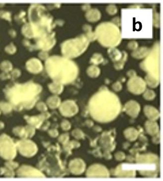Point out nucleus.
Here are the masks:
<instances>
[{
    "label": "nucleus",
    "mask_w": 163,
    "mask_h": 181,
    "mask_svg": "<svg viewBox=\"0 0 163 181\" xmlns=\"http://www.w3.org/2000/svg\"><path fill=\"white\" fill-rule=\"evenodd\" d=\"M0 114H1V111H0Z\"/></svg>",
    "instance_id": "37998d69"
},
{
    "label": "nucleus",
    "mask_w": 163,
    "mask_h": 181,
    "mask_svg": "<svg viewBox=\"0 0 163 181\" xmlns=\"http://www.w3.org/2000/svg\"><path fill=\"white\" fill-rule=\"evenodd\" d=\"M25 128H26V131L28 137L32 136L34 135V132H35V130L33 127H32L31 126H28Z\"/></svg>",
    "instance_id": "2f4dec72"
},
{
    "label": "nucleus",
    "mask_w": 163,
    "mask_h": 181,
    "mask_svg": "<svg viewBox=\"0 0 163 181\" xmlns=\"http://www.w3.org/2000/svg\"><path fill=\"white\" fill-rule=\"evenodd\" d=\"M95 36L101 45L106 47L114 48L121 41L120 30L112 22H103L95 29Z\"/></svg>",
    "instance_id": "20e7f679"
},
{
    "label": "nucleus",
    "mask_w": 163,
    "mask_h": 181,
    "mask_svg": "<svg viewBox=\"0 0 163 181\" xmlns=\"http://www.w3.org/2000/svg\"><path fill=\"white\" fill-rule=\"evenodd\" d=\"M149 52H150V50L148 48L143 47L137 49L133 52L132 56L135 58L141 59L148 55Z\"/></svg>",
    "instance_id": "a211bd4d"
},
{
    "label": "nucleus",
    "mask_w": 163,
    "mask_h": 181,
    "mask_svg": "<svg viewBox=\"0 0 163 181\" xmlns=\"http://www.w3.org/2000/svg\"><path fill=\"white\" fill-rule=\"evenodd\" d=\"M37 107L39 110L42 111H45L47 109L46 105L44 103H43L42 102H41V103H38L37 105Z\"/></svg>",
    "instance_id": "473e14b6"
},
{
    "label": "nucleus",
    "mask_w": 163,
    "mask_h": 181,
    "mask_svg": "<svg viewBox=\"0 0 163 181\" xmlns=\"http://www.w3.org/2000/svg\"><path fill=\"white\" fill-rule=\"evenodd\" d=\"M5 50L9 53L13 54L16 51L17 49H16V46L13 44L11 43V44H10V45H9L8 46L6 47V48H5Z\"/></svg>",
    "instance_id": "7c9ffc66"
},
{
    "label": "nucleus",
    "mask_w": 163,
    "mask_h": 181,
    "mask_svg": "<svg viewBox=\"0 0 163 181\" xmlns=\"http://www.w3.org/2000/svg\"><path fill=\"white\" fill-rule=\"evenodd\" d=\"M17 148L20 154L26 157H32L37 152V145L28 140H22L17 143Z\"/></svg>",
    "instance_id": "6e6552de"
},
{
    "label": "nucleus",
    "mask_w": 163,
    "mask_h": 181,
    "mask_svg": "<svg viewBox=\"0 0 163 181\" xmlns=\"http://www.w3.org/2000/svg\"><path fill=\"white\" fill-rule=\"evenodd\" d=\"M155 96H156V94L154 91L150 90H147L143 95V97L145 98V99L147 100H153Z\"/></svg>",
    "instance_id": "cd10ccee"
},
{
    "label": "nucleus",
    "mask_w": 163,
    "mask_h": 181,
    "mask_svg": "<svg viewBox=\"0 0 163 181\" xmlns=\"http://www.w3.org/2000/svg\"><path fill=\"white\" fill-rule=\"evenodd\" d=\"M128 89L131 92L134 94H140L144 92L146 83L141 78L134 76L128 82Z\"/></svg>",
    "instance_id": "1a4fd4ad"
},
{
    "label": "nucleus",
    "mask_w": 163,
    "mask_h": 181,
    "mask_svg": "<svg viewBox=\"0 0 163 181\" xmlns=\"http://www.w3.org/2000/svg\"><path fill=\"white\" fill-rule=\"evenodd\" d=\"M46 70L50 77L59 83L68 84L75 79L78 73L77 65L67 58L54 56L46 62Z\"/></svg>",
    "instance_id": "f03ea898"
},
{
    "label": "nucleus",
    "mask_w": 163,
    "mask_h": 181,
    "mask_svg": "<svg viewBox=\"0 0 163 181\" xmlns=\"http://www.w3.org/2000/svg\"><path fill=\"white\" fill-rule=\"evenodd\" d=\"M106 11L110 15L116 14L117 12V9L116 7L113 5H111L106 7Z\"/></svg>",
    "instance_id": "c756f323"
},
{
    "label": "nucleus",
    "mask_w": 163,
    "mask_h": 181,
    "mask_svg": "<svg viewBox=\"0 0 163 181\" xmlns=\"http://www.w3.org/2000/svg\"><path fill=\"white\" fill-rule=\"evenodd\" d=\"M0 108L2 109V111H3L4 113H9L11 111V105H9V103H0Z\"/></svg>",
    "instance_id": "c85d7f7f"
},
{
    "label": "nucleus",
    "mask_w": 163,
    "mask_h": 181,
    "mask_svg": "<svg viewBox=\"0 0 163 181\" xmlns=\"http://www.w3.org/2000/svg\"><path fill=\"white\" fill-rule=\"evenodd\" d=\"M41 90V87L33 83L16 85L8 90L7 96L14 104L22 103L26 108L30 109L34 105L36 97Z\"/></svg>",
    "instance_id": "7ed1b4c3"
},
{
    "label": "nucleus",
    "mask_w": 163,
    "mask_h": 181,
    "mask_svg": "<svg viewBox=\"0 0 163 181\" xmlns=\"http://www.w3.org/2000/svg\"><path fill=\"white\" fill-rule=\"evenodd\" d=\"M140 109V107L139 105L135 101H131L128 102L125 105V111L128 115L133 118H136L138 116V113H139Z\"/></svg>",
    "instance_id": "f8f14e48"
},
{
    "label": "nucleus",
    "mask_w": 163,
    "mask_h": 181,
    "mask_svg": "<svg viewBox=\"0 0 163 181\" xmlns=\"http://www.w3.org/2000/svg\"><path fill=\"white\" fill-rule=\"evenodd\" d=\"M145 80L146 83L151 88H156L159 83V80L149 74L146 76Z\"/></svg>",
    "instance_id": "412c9836"
},
{
    "label": "nucleus",
    "mask_w": 163,
    "mask_h": 181,
    "mask_svg": "<svg viewBox=\"0 0 163 181\" xmlns=\"http://www.w3.org/2000/svg\"><path fill=\"white\" fill-rule=\"evenodd\" d=\"M39 57L42 59H45L47 58L48 54L46 53V52L43 51L39 53Z\"/></svg>",
    "instance_id": "4c0bfd02"
},
{
    "label": "nucleus",
    "mask_w": 163,
    "mask_h": 181,
    "mask_svg": "<svg viewBox=\"0 0 163 181\" xmlns=\"http://www.w3.org/2000/svg\"><path fill=\"white\" fill-rule=\"evenodd\" d=\"M108 53L112 60L116 62L120 61L123 57V54L121 52L114 47L110 48L108 50Z\"/></svg>",
    "instance_id": "f3484780"
},
{
    "label": "nucleus",
    "mask_w": 163,
    "mask_h": 181,
    "mask_svg": "<svg viewBox=\"0 0 163 181\" xmlns=\"http://www.w3.org/2000/svg\"><path fill=\"white\" fill-rule=\"evenodd\" d=\"M128 48L130 49L134 50V49H137L138 47L137 43L136 41H132L128 43Z\"/></svg>",
    "instance_id": "72a5a7b5"
},
{
    "label": "nucleus",
    "mask_w": 163,
    "mask_h": 181,
    "mask_svg": "<svg viewBox=\"0 0 163 181\" xmlns=\"http://www.w3.org/2000/svg\"><path fill=\"white\" fill-rule=\"evenodd\" d=\"M86 18L89 22H96L101 19V14L98 9H93L87 11L86 14Z\"/></svg>",
    "instance_id": "4468645a"
},
{
    "label": "nucleus",
    "mask_w": 163,
    "mask_h": 181,
    "mask_svg": "<svg viewBox=\"0 0 163 181\" xmlns=\"http://www.w3.org/2000/svg\"><path fill=\"white\" fill-rule=\"evenodd\" d=\"M89 43L90 41L86 36L83 34L63 43L61 52L65 57L68 59L77 57L87 50Z\"/></svg>",
    "instance_id": "39448f33"
},
{
    "label": "nucleus",
    "mask_w": 163,
    "mask_h": 181,
    "mask_svg": "<svg viewBox=\"0 0 163 181\" xmlns=\"http://www.w3.org/2000/svg\"><path fill=\"white\" fill-rule=\"evenodd\" d=\"M141 64V67L149 73V75L159 80L160 47L156 44Z\"/></svg>",
    "instance_id": "423d86ee"
},
{
    "label": "nucleus",
    "mask_w": 163,
    "mask_h": 181,
    "mask_svg": "<svg viewBox=\"0 0 163 181\" xmlns=\"http://www.w3.org/2000/svg\"><path fill=\"white\" fill-rule=\"evenodd\" d=\"M14 132L16 135H18L20 136L23 137L24 138H26V137H28L25 128L22 127L16 128L14 130Z\"/></svg>",
    "instance_id": "b1692460"
},
{
    "label": "nucleus",
    "mask_w": 163,
    "mask_h": 181,
    "mask_svg": "<svg viewBox=\"0 0 163 181\" xmlns=\"http://www.w3.org/2000/svg\"><path fill=\"white\" fill-rule=\"evenodd\" d=\"M26 68L28 71L37 74L42 71L43 67L41 61L37 58H31L26 63Z\"/></svg>",
    "instance_id": "ddd939ff"
},
{
    "label": "nucleus",
    "mask_w": 163,
    "mask_h": 181,
    "mask_svg": "<svg viewBox=\"0 0 163 181\" xmlns=\"http://www.w3.org/2000/svg\"><path fill=\"white\" fill-rule=\"evenodd\" d=\"M103 56L99 53H95L93 55L92 58L91 59V62L93 63V64H99L103 62Z\"/></svg>",
    "instance_id": "393cba45"
},
{
    "label": "nucleus",
    "mask_w": 163,
    "mask_h": 181,
    "mask_svg": "<svg viewBox=\"0 0 163 181\" xmlns=\"http://www.w3.org/2000/svg\"><path fill=\"white\" fill-rule=\"evenodd\" d=\"M47 103L51 109H55L60 105V99L56 96L51 97L47 100Z\"/></svg>",
    "instance_id": "6ab92c4d"
},
{
    "label": "nucleus",
    "mask_w": 163,
    "mask_h": 181,
    "mask_svg": "<svg viewBox=\"0 0 163 181\" xmlns=\"http://www.w3.org/2000/svg\"><path fill=\"white\" fill-rule=\"evenodd\" d=\"M50 135L52 137H56L58 134V132H57V130H51V131H49Z\"/></svg>",
    "instance_id": "ea45409f"
},
{
    "label": "nucleus",
    "mask_w": 163,
    "mask_h": 181,
    "mask_svg": "<svg viewBox=\"0 0 163 181\" xmlns=\"http://www.w3.org/2000/svg\"><path fill=\"white\" fill-rule=\"evenodd\" d=\"M44 115H41L39 116H34V117L28 118L27 119L28 122L32 126L38 128L41 126V124H42V121L44 120V118H48V116L49 115L48 113H44Z\"/></svg>",
    "instance_id": "dca6fc26"
},
{
    "label": "nucleus",
    "mask_w": 163,
    "mask_h": 181,
    "mask_svg": "<svg viewBox=\"0 0 163 181\" xmlns=\"http://www.w3.org/2000/svg\"><path fill=\"white\" fill-rule=\"evenodd\" d=\"M49 88L51 92L56 95L61 94L63 90L62 84L55 82L49 85Z\"/></svg>",
    "instance_id": "aec40b11"
},
{
    "label": "nucleus",
    "mask_w": 163,
    "mask_h": 181,
    "mask_svg": "<svg viewBox=\"0 0 163 181\" xmlns=\"http://www.w3.org/2000/svg\"><path fill=\"white\" fill-rule=\"evenodd\" d=\"M12 75H13V76H14V77H18L20 76V70L15 69V70H14L13 73H12Z\"/></svg>",
    "instance_id": "58836bf2"
},
{
    "label": "nucleus",
    "mask_w": 163,
    "mask_h": 181,
    "mask_svg": "<svg viewBox=\"0 0 163 181\" xmlns=\"http://www.w3.org/2000/svg\"><path fill=\"white\" fill-rule=\"evenodd\" d=\"M3 128H4V124L2 123V122H0V129Z\"/></svg>",
    "instance_id": "79ce46f5"
},
{
    "label": "nucleus",
    "mask_w": 163,
    "mask_h": 181,
    "mask_svg": "<svg viewBox=\"0 0 163 181\" xmlns=\"http://www.w3.org/2000/svg\"><path fill=\"white\" fill-rule=\"evenodd\" d=\"M60 111L63 115L69 117L73 116L78 112V107L73 101H67L61 104Z\"/></svg>",
    "instance_id": "9d476101"
},
{
    "label": "nucleus",
    "mask_w": 163,
    "mask_h": 181,
    "mask_svg": "<svg viewBox=\"0 0 163 181\" xmlns=\"http://www.w3.org/2000/svg\"><path fill=\"white\" fill-rule=\"evenodd\" d=\"M147 122V123L146 124L147 131L149 133L151 134V135H154L158 131V127L157 124L156 123H154V122H151V126H153V127L151 128L148 122Z\"/></svg>",
    "instance_id": "5701e85b"
},
{
    "label": "nucleus",
    "mask_w": 163,
    "mask_h": 181,
    "mask_svg": "<svg viewBox=\"0 0 163 181\" xmlns=\"http://www.w3.org/2000/svg\"><path fill=\"white\" fill-rule=\"evenodd\" d=\"M17 145L9 136H0V156L4 159L11 160L17 155Z\"/></svg>",
    "instance_id": "0eeeda50"
},
{
    "label": "nucleus",
    "mask_w": 163,
    "mask_h": 181,
    "mask_svg": "<svg viewBox=\"0 0 163 181\" xmlns=\"http://www.w3.org/2000/svg\"><path fill=\"white\" fill-rule=\"evenodd\" d=\"M89 109L92 116L99 122H108L118 115L121 109L119 99L108 90H101L91 98Z\"/></svg>",
    "instance_id": "f257e3e1"
},
{
    "label": "nucleus",
    "mask_w": 163,
    "mask_h": 181,
    "mask_svg": "<svg viewBox=\"0 0 163 181\" xmlns=\"http://www.w3.org/2000/svg\"><path fill=\"white\" fill-rule=\"evenodd\" d=\"M113 89L116 91H119L122 89V85L119 82H116V83L113 85Z\"/></svg>",
    "instance_id": "c9c22d12"
},
{
    "label": "nucleus",
    "mask_w": 163,
    "mask_h": 181,
    "mask_svg": "<svg viewBox=\"0 0 163 181\" xmlns=\"http://www.w3.org/2000/svg\"><path fill=\"white\" fill-rule=\"evenodd\" d=\"M123 57L120 61H118L117 62H116L114 64V66L116 67V69H121L122 68L123 65L124 64V62L126 60L127 57V54L126 52H123Z\"/></svg>",
    "instance_id": "a878e982"
},
{
    "label": "nucleus",
    "mask_w": 163,
    "mask_h": 181,
    "mask_svg": "<svg viewBox=\"0 0 163 181\" xmlns=\"http://www.w3.org/2000/svg\"><path fill=\"white\" fill-rule=\"evenodd\" d=\"M7 166L9 168L11 169H14L15 168H17L18 166V164L17 163H15L13 162H9L7 163Z\"/></svg>",
    "instance_id": "e433bc0d"
},
{
    "label": "nucleus",
    "mask_w": 163,
    "mask_h": 181,
    "mask_svg": "<svg viewBox=\"0 0 163 181\" xmlns=\"http://www.w3.org/2000/svg\"><path fill=\"white\" fill-rule=\"evenodd\" d=\"M12 67H13L12 64L10 62L8 61H4L1 65V68L2 69V70L6 72L11 70L12 69Z\"/></svg>",
    "instance_id": "bb28decb"
},
{
    "label": "nucleus",
    "mask_w": 163,
    "mask_h": 181,
    "mask_svg": "<svg viewBox=\"0 0 163 181\" xmlns=\"http://www.w3.org/2000/svg\"><path fill=\"white\" fill-rule=\"evenodd\" d=\"M18 174L20 177H42L44 175L39 170L31 167L24 166L19 169Z\"/></svg>",
    "instance_id": "9b49d317"
},
{
    "label": "nucleus",
    "mask_w": 163,
    "mask_h": 181,
    "mask_svg": "<svg viewBox=\"0 0 163 181\" xmlns=\"http://www.w3.org/2000/svg\"><path fill=\"white\" fill-rule=\"evenodd\" d=\"M61 126L63 129L65 130H67L71 128V126H70V124H69V122L67 120H64L62 122Z\"/></svg>",
    "instance_id": "f704fd0d"
},
{
    "label": "nucleus",
    "mask_w": 163,
    "mask_h": 181,
    "mask_svg": "<svg viewBox=\"0 0 163 181\" xmlns=\"http://www.w3.org/2000/svg\"><path fill=\"white\" fill-rule=\"evenodd\" d=\"M87 74L91 77H97L100 74V69L95 66H91L87 69Z\"/></svg>",
    "instance_id": "4be33fe9"
},
{
    "label": "nucleus",
    "mask_w": 163,
    "mask_h": 181,
    "mask_svg": "<svg viewBox=\"0 0 163 181\" xmlns=\"http://www.w3.org/2000/svg\"><path fill=\"white\" fill-rule=\"evenodd\" d=\"M144 110L145 115L151 120H156L159 117V113L157 109L152 106H146Z\"/></svg>",
    "instance_id": "2eb2a0df"
},
{
    "label": "nucleus",
    "mask_w": 163,
    "mask_h": 181,
    "mask_svg": "<svg viewBox=\"0 0 163 181\" xmlns=\"http://www.w3.org/2000/svg\"><path fill=\"white\" fill-rule=\"evenodd\" d=\"M68 136L66 135H62V136H61L59 138V141H60L61 143H64L65 142H66V141L68 140V139H65L66 137H67Z\"/></svg>",
    "instance_id": "a19ab883"
}]
</instances>
